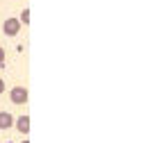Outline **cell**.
Instances as JSON below:
<instances>
[{
	"instance_id": "6da1fadb",
	"label": "cell",
	"mask_w": 157,
	"mask_h": 143,
	"mask_svg": "<svg viewBox=\"0 0 157 143\" xmlns=\"http://www.w3.org/2000/svg\"><path fill=\"white\" fill-rule=\"evenodd\" d=\"M9 98H12L14 104H25L28 102V89H25V86H14V89L9 91Z\"/></svg>"
},
{
	"instance_id": "7a4b0ae2",
	"label": "cell",
	"mask_w": 157,
	"mask_h": 143,
	"mask_svg": "<svg viewBox=\"0 0 157 143\" xmlns=\"http://www.w3.org/2000/svg\"><path fill=\"white\" fill-rule=\"evenodd\" d=\"M18 30H21V21L18 18H7L2 23V32L7 36H16V34H18Z\"/></svg>"
},
{
	"instance_id": "3957f363",
	"label": "cell",
	"mask_w": 157,
	"mask_h": 143,
	"mask_svg": "<svg viewBox=\"0 0 157 143\" xmlns=\"http://www.w3.org/2000/svg\"><path fill=\"white\" fill-rule=\"evenodd\" d=\"M14 125H16V130H18V132L28 134V132H30V116H18L14 120Z\"/></svg>"
},
{
	"instance_id": "277c9868",
	"label": "cell",
	"mask_w": 157,
	"mask_h": 143,
	"mask_svg": "<svg viewBox=\"0 0 157 143\" xmlns=\"http://www.w3.org/2000/svg\"><path fill=\"white\" fill-rule=\"evenodd\" d=\"M14 127V116L9 111H0V130H9Z\"/></svg>"
},
{
	"instance_id": "5b68a950",
	"label": "cell",
	"mask_w": 157,
	"mask_h": 143,
	"mask_svg": "<svg viewBox=\"0 0 157 143\" xmlns=\"http://www.w3.org/2000/svg\"><path fill=\"white\" fill-rule=\"evenodd\" d=\"M21 23H25V25L30 23V9H23V12H21Z\"/></svg>"
},
{
	"instance_id": "8992f818",
	"label": "cell",
	"mask_w": 157,
	"mask_h": 143,
	"mask_svg": "<svg viewBox=\"0 0 157 143\" xmlns=\"http://www.w3.org/2000/svg\"><path fill=\"white\" fill-rule=\"evenodd\" d=\"M2 93H5V82L0 80V96H2Z\"/></svg>"
},
{
	"instance_id": "52a82bcc",
	"label": "cell",
	"mask_w": 157,
	"mask_h": 143,
	"mask_svg": "<svg viewBox=\"0 0 157 143\" xmlns=\"http://www.w3.org/2000/svg\"><path fill=\"white\" fill-rule=\"evenodd\" d=\"M2 62H5V50L0 48V64H2Z\"/></svg>"
},
{
	"instance_id": "ba28073f",
	"label": "cell",
	"mask_w": 157,
	"mask_h": 143,
	"mask_svg": "<svg viewBox=\"0 0 157 143\" xmlns=\"http://www.w3.org/2000/svg\"><path fill=\"white\" fill-rule=\"evenodd\" d=\"M23 143H30V141H28V139H25V141H23Z\"/></svg>"
}]
</instances>
